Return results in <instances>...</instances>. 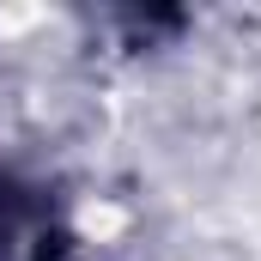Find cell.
Wrapping results in <instances>:
<instances>
[{
  "label": "cell",
  "instance_id": "obj_1",
  "mask_svg": "<svg viewBox=\"0 0 261 261\" xmlns=\"http://www.w3.org/2000/svg\"><path fill=\"white\" fill-rule=\"evenodd\" d=\"M61 219L43 182L0 164V261H55Z\"/></svg>",
  "mask_w": 261,
  "mask_h": 261
}]
</instances>
